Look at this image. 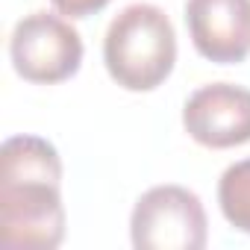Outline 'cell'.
Here are the masks:
<instances>
[{
  "instance_id": "obj_1",
  "label": "cell",
  "mask_w": 250,
  "mask_h": 250,
  "mask_svg": "<svg viewBox=\"0 0 250 250\" xmlns=\"http://www.w3.org/2000/svg\"><path fill=\"white\" fill-rule=\"evenodd\" d=\"M65 238L62 159L42 136H12L0 147V241L53 250Z\"/></svg>"
},
{
  "instance_id": "obj_2",
  "label": "cell",
  "mask_w": 250,
  "mask_h": 250,
  "mask_svg": "<svg viewBox=\"0 0 250 250\" xmlns=\"http://www.w3.org/2000/svg\"><path fill=\"white\" fill-rule=\"evenodd\" d=\"M103 62L121 88H159L177 62V33L171 18L153 3H130L121 9L106 30Z\"/></svg>"
},
{
  "instance_id": "obj_3",
  "label": "cell",
  "mask_w": 250,
  "mask_h": 250,
  "mask_svg": "<svg viewBox=\"0 0 250 250\" xmlns=\"http://www.w3.org/2000/svg\"><path fill=\"white\" fill-rule=\"evenodd\" d=\"M130 238L139 250H203L209 241L206 209L183 186H153L133 206Z\"/></svg>"
},
{
  "instance_id": "obj_4",
  "label": "cell",
  "mask_w": 250,
  "mask_h": 250,
  "mask_svg": "<svg viewBox=\"0 0 250 250\" xmlns=\"http://www.w3.org/2000/svg\"><path fill=\"white\" fill-rule=\"evenodd\" d=\"M9 59L18 77L36 85L71 80L83 65V39L59 15L33 12L9 36Z\"/></svg>"
},
{
  "instance_id": "obj_5",
  "label": "cell",
  "mask_w": 250,
  "mask_h": 250,
  "mask_svg": "<svg viewBox=\"0 0 250 250\" xmlns=\"http://www.w3.org/2000/svg\"><path fill=\"white\" fill-rule=\"evenodd\" d=\"M186 133L209 147L227 150L250 142V88L235 83H212L197 88L183 106Z\"/></svg>"
},
{
  "instance_id": "obj_6",
  "label": "cell",
  "mask_w": 250,
  "mask_h": 250,
  "mask_svg": "<svg viewBox=\"0 0 250 250\" xmlns=\"http://www.w3.org/2000/svg\"><path fill=\"white\" fill-rule=\"evenodd\" d=\"M186 27L194 50L215 65L250 56V0H186Z\"/></svg>"
},
{
  "instance_id": "obj_7",
  "label": "cell",
  "mask_w": 250,
  "mask_h": 250,
  "mask_svg": "<svg viewBox=\"0 0 250 250\" xmlns=\"http://www.w3.org/2000/svg\"><path fill=\"white\" fill-rule=\"evenodd\" d=\"M218 203L224 218L250 235V159L229 165L218 183Z\"/></svg>"
},
{
  "instance_id": "obj_8",
  "label": "cell",
  "mask_w": 250,
  "mask_h": 250,
  "mask_svg": "<svg viewBox=\"0 0 250 250\" xmlns=\"http://www.w3.org/2000/svg\"><path fill=\"white\" fill-rule=\"evenodd\" d=\"M50 3L65 18H88V15H97L100 9H106L112 0H50Z\"/></svg>"
}]
</instances>
